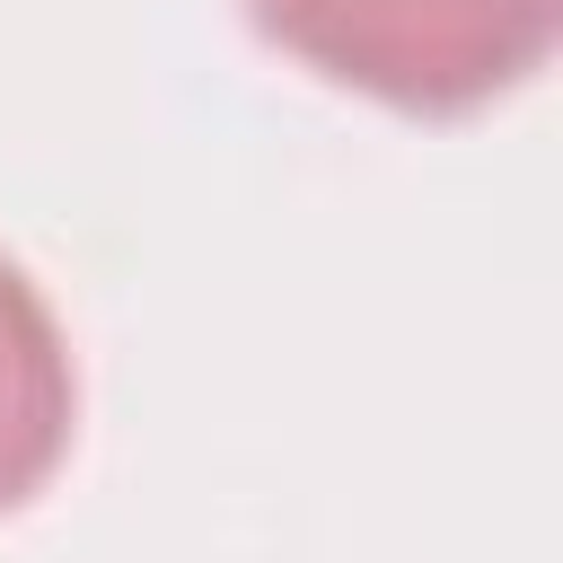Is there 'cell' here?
Wrapping results in <instances>:
<instances>
[{
  "label": "cell",
  "mask_w": 563,
  "mask_h": 563,
  "mask_svg": "<svg viewBox=\"0 0 563 563\" xmlns=\"http://www.w3.org/2000/svg\"><path fill=\"white\" fill-rule=\"evenodd\" d=\"M70 422H79L70 343L26 264L0 255V519L53 484V466L70 457Z\"/></svg>",
  "instance_id": "cell-2"
},
{
  "label": "cell",
  "mask_w": 563,
  "mask_h": 563,
  "mask_svg": "<svg viewBox=\"0 0 563 563\" xmlns=\"http://www.w3.org/2000/svg\"><path fill=\"white\" fill-rule=\"evenodd\" d=\"M255 35L396 114H484L554 62L563 0H246Z\"/></svg>",
  "instance_id": "cell-1"
}]
</instances>
